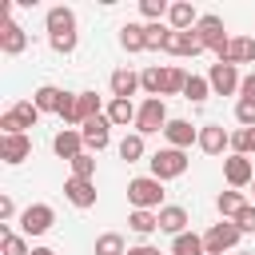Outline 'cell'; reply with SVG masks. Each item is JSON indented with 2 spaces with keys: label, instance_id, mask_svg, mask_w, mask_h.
<instances>
[{
  "label": "cell",
  "instance_id": "cell-43",
  "mask_svg": "<svg viewBox=\"0 0 255 255\" xmlns=\"http://www.w3.org/2000/svg\"><path fill=\"white\" fill-rule=\"evenodd\" d=\"M12 215H16V203H12V195H0V223H12Z\"/></svg>",
  "mask_w": 255,
  "mask_h": 255
},
{
  "label": "cell",
  "instance_id": "cell-36",
  "mask_svg": "<svg viewBox=\"0 0 255 255\" xmlns=\"http://www.w3.org/2000/svg\"><path fill=\"white\" fill-rule=\"evenodd\" d=\"M139 12L147 16V24H159V20L171 12V4H167V0H139Z\"/></svg>",
  "mask_w": 255,
  "mask_h": 255
},
{
  "label": "cell",
  "instance_id": "cell-48",
  "mask_svg": "<svg viewBox=\"0 0 255 255\" xmlns=\"http://www.w3.org/2000/svg\"><path fill=\"white\" fill-rule=\"evenodd\" d=\"M251 191H255V183H251Z\"/></svg>",
  "mask_w": 255,
  "mask_h": 255
},
{
  "label": "cell",
  "instance_id": "cell-29",
  "mask_svg": "<svg viewBox=\"0 0 255 255\" xmlns=\"http://www.w3.org/2000/svg\"><path fill=\"white\" fill-rule=\"evenodd\" d=\"M0 239H4V255H32L28 251V235H16L8 223H0Z\"/></svg>",
  "mask_w": 255,
  "mask_h": 255
},
{
  "label": "cell",
  "instance_id": "cell-11",
  "mask_svg": "<svg viewBox=\"0 0 255 255\" xmlns=\"http://www.w3.org/2000/svg\"><path fill=\"white\" fill-rule=\"evenodd\" d=\"M52 151L60 155V159H76V155H84V135H80V128H64V131H56V139H52Z\"/></svg>",
  "mask_w": 255,
  "mask_h": 255
},
{
  "label": "cell",
  "instance_id": "cell-46",
  "mask_svg": "<svg viewBox=\"0 0 255 255\" xmlns=\"http://www.w3.org/2000/svg\"><path fill=\"white\" fill-rule=\"evenodd\" d=\"M32 255H56L52 247H32Z\"/></svg>",
  "mask_w": 255,
  "mask_h": 255
},
{
  "label": "cell",
  "instance_id": "cell-14",
  "mask_svg": "<svg viewBox=\"0 0 255 255\" xmlns=\"http://www.w3.org/2000/svg\"><path fill=\"white\" fill-rule=\"evenodd\" d=\"M223 147H231V131H223L219 124H203V128H199V151L219 155Z\"/></svg>",
  "mask_w": 255,
  "mask_h": 255
},
{
  "label": "cell",
  "instance_id": "cell-10",
  "mask_svg": "<svg viewBox=\"0 0 255 255\" xmlns=\"http://www.w3.org/2000/svg\"><path fill=\"white\" fill-rule=\"evenodd\" d=\"M163 135H167V147H179V151H187L191 143H199V128L191 120H167Z\"/></svg>",
  "mask_w": 255,
  "mask_h": 255
},
{
  "label": "cell",
  "instance_id": "cell-7",
  "mask_svg": "<svg viewBox=\"0 0 255 255\" xmlns=\"http://www.w3.org/2000/svg\"><path fill=\"white\" fill-rule=\"evenodd\" d=\"M207 84H211V92L215 96H231V92H239V72H235V64H223V60H215L211 64V72H207Z\"/></svg>",
  "mask_w": 255,
  "mask_h": 255
},
{
  "label": "cell",
  "instance_id": "cell-25",
  "mask_svg": "<svg viewBox=\"0 0 255 255\" xmlns=\"http://www.w3.org/2000/svg\"><path fill=\"white\" fill-rule=\"evenodd\" d=\"M32 100H36V108H40V112H60L64 92H60L56 84H44V88H36V92H32Z\"/></svg>",
  "mask_w": 255,
  "mask_h": 255
},
{
  "label": "cell",
  "instance_id": "cell-38",
  "mask_svg": "<svg viewBox=\"0 0 255 255\" xmlns=\"http://www.w3.org/2000/svg\"><path fill=\"white\" fill-rule=\"evenodd\" d=\"M72 175H76V179H96V159H92V151H84V155L72 159Z\"/></svg>",
  "mask_w": 255,
  "mask_h": 255
},
{
  "label": "cell",
  "instance_id": "cell-19",
  "mask_svg": "<svg viewBox=\"0 0 255 255\" xmlns=\"http://www.w3.org/2000/svg\"><path fill=\"white\" fill-rule=\"evenodd\" d=\"M219 60L223 64H251L255 60V40L251 36H231V44H227V52Z\"/></svg>",
  "mask_w": 255,
  "mask_h": 255
},
{
  "label": "cell",
  "instance_id": "cell-17",
  "mask_svg": "<svg viewBox=\"0 0 255 255\" xmlns=\"http://www.w3.org/2000/svg\"><path fill=\"white\" fill-rule=\"evenodd\" d=\"M48 36H76V12L72 8H48Z\"/></svg>",
  "mask_w": 255,
  "mask_h": 255
},
{
  "label": "cell",
  "instance_id": "cell-41",
  "mask_svg": "<svg viewBox=\"0 0 255 255\" xmlns=\"http://www.w3.org/2000/svg\"><path fill=\"white\" fill-rule=\"evenodd\" d=\"M231 223H235L239 231H255V203H247V207H243V211H239Z\"/></svg>",
  "mask_w": 255,
  "mask_h": 255
},
{
  "label": "cell",
  "instance_id": "cell-15",
  "mask_svg": "<svg viewBox=\"0 0 255 255\" xmlns=\"http://www.w3.org/2000/svg\"><path fill=\"white\" fill-rule=\"evenodd\" d=\"M64 195H68V203L72 207H96V183L92 179H68L64 183Z\"/></svg>",
  "mask_w": 255,
  "mask_h": 255
},
{
  "label": "cell",
  "instance_id": "cell-28",
  "mask_svg": "<svg viewBox=\"0 0 255 255\" xmlns=\"http://www.w3.org/2000/svg\"><path fill=\"white\" fill-rule=\"evenodd\" d=\"M215 207H219V215H223V219H235V215H239V211H243L247 203H243V195H239V191L231 187V191H219Z\"/></svg>",
  "mask_w": 255,
  "mask_h": 255
},
{
  "label": "cell",
  "instance_id": "cell-8",
  "mask_svg": "<svg viewBox=\"0 0 255 255\" xmlns=\"http://www.w3.org/2000/svg\"><path fill=\"white\" fill-rule=\"evenodd\" d=\"M223 175H227V183L239 191V187H251L255 183V167H251V155H227L223 159Z\"/></svg>",
  "mask_w": 255,
  "mask_h": 255
},
{
  "label": "cell",
  "instance_id": "cell-27",
  "mask_svg": "<svg viewBox=\"0 0 255 255\" xmlns=\"http://www.w3.org/2000/svg\"><path fill=\"white\" fill-rule=\"evenodd\" d=\"M128 227L135 235H151V231H159V211H131L128 215Z\"/></svg>",
  "mask_w": 255,
  "mask_h": 255
},
{
  "label": "cell",
  "instance_id": "cell-12",
  "mask_svg": "<svg viewBox=\"0 0 255 255\" xmlns=\"http://www.w3.org/2000/svg\"><path fill=\"white\" fill-rule=\"evenodd\" d=\"M195 24H199L195 4H187V0L171 4V12H167V28H171V32H195Z\"/></svg>",
  "mask_w": 255,
  "mask_h": 255
},
{
  "label": "cell",
  "instance_id": "cell-4",
  "mask_svg": "<svg viewBox=\"0 0 255 255\" xmlns=\"http://www.w3.org/2000/svg\"><path fill=\"white\" fill-rule=\"evenodd\" d=\"M195 36H199V44H203V48H211L215 56H223V52H227V44H231V36L223 32V20H219V16H199Z\"/></svg>",
  "mask_w": 255,
  "mask_h": 255
},
{
  "label": "cell",
  "instance_id": "cell-34",
  "mask_svg": "<svg viewBox=\"0 0 255 255\" xmlns=\"http://www.w3.org/2000/svg\"><path fill=\"white\" fill-rule=\"evenodd\" d=\"M187 88V72L183 68H163V96H175Z\"/></svg>",
  "mask_w": 255,
  "mask_h": 255
},
{
  "label": "cell",
  "instance_id": "cell-24",
  "mask_svg": "<svg viewBox=\"0 0 255 255\" xmlns=\"http://www.w3.org/2000/svg\"><path fill=\"white\" fill-rule=\"evenodd\" d=\"M183 227H187V211L183 207H159V231H167V235H183Z\"/></svg>",
  "mask_w": 255,
  "mask_h": 255
},
{
  "label": "cell",
  "instance_id": "cell-5",
  "mask_svg": "<svg viewBox=\"0 0 255 255\" xmlns=\"http://www.w3.org/2000/svg\"><path fill=\"white\" fill-rule=\"evenodd\" d=\"M239 227L231 223V219H219L215 227H207V235H203V247H207V255H223V251H231L235 243H239Z\"/></svg>",
  "mask_w": 255,
  "mask_h": 255
},
{
  "label": "cell",
  "instance_id": "cell-33",
  "mask_svg": "<svg viewBox=\"0 0 255 255\" xmlns=\"http://www.w3.org/2000/svg\"><path fill=\"white\" fill-rule=\"evenodd\" d=\"M96 255H128V251H124V235L104 231V235L96 239Z\"/></svg>",
  "mask_w": 255,
  "mask_h": 255
},
{
  "label": "cell",
  "instance_id": "cell-18",
  "mask_svg": "<svg viewBox=\"0 0 255 255\" xmlns=\"http://www.w3.org/2000/svg\"><path fill=\"white\" fill-rule=\"evenodd\" d=\"M24 48H28V32H24L16 20H8L4 32H0V52H4V56H20Z\"/></svg>",
  "mask_w": 255,
  "mask_h": 255
},
{
  "label": "cell",
  "instance_id": "cell-9",
  "mask_svg": "<svg viewBox=\"0 0 255 255\" xmlns=\"http://www.w3.org/2000/svg\"><path fill=\"white\" fill-rule=\"evenodd\" d=\"M80 135H84V147H88V151H104L108 139H112V120H108V116H96V120H88V124L80 128Z\"/></svg>",
  "mask_w": 255,
  "mask_h": 255
},
{
  "label": "cell",
  "instance_id": "cell-47",
  "mask_svg": "<svg viewBox=\"0 0 255 255\" xmlns=\"http://www.w3.org/2000/svg\"><path fill=\"white\" fill-rule=\"evenodd\" d=\"M239 255H255V251H239Z\"/></svg>",
  "mask_w": 255,
  "mask_h": 255
},
{
  "label": "cell",
  "instance_id": "cell-44",
  "mask_svg": "<svg viewBox=\"0 0 255 255\" xmlns=\"http://www.w3.org/2000/svg\"><path fill=\"white\" fill-rule=\"evenodd\" d=\"M239 100H255V72L243 76V84H239Z\"/></svg>",
  "mask_w": 255,
  "mask_h": 255
},
{
  "label": "cell",
  "instance_id": "cell-21",
  "mask_svg": "<svg viewBox=\"0 0 255 255\" xmlns=\"http://www.w3.org/2000/svg\"><path fill=\"white\" fill-rule=\"evenodd\" d=\"M120 48L124 52H147V28L143 24H124L120 28Z\"/></svg>",
  "mask_w": 255,
  "mask_h": 255
},
{
  "label": "cell",
  "instance_id": "cell-31",
  "mask_svg": "<svg viewBox=\"0 0 255 255\" xmlns=\"http://www.w3.org/2000/svg\"><path fill=\"white\" fill-rule=\"evenodd\" d=\"M12 116L20 120V128H36L40 108H36V100H16V104H12Z\"/></svg>",
  "mask_w": 255,
  "mask_h": 255
},
{
  "label": "cell",
  "instance_id": "cell-22",
  "mask_svg": "<svg viewBox=\"0 0 255 255\" xmlns=\"http://www.w3.org/2000/svg\"><path fill=\"white\" fill-rule=\"evenodd\" d=\"M96 116H104V112H100V96H96V92H76V128H84V124L96 120Z\"/></svg>",
  "mask_w": 255,
  "mask_h": 255
},
{
  "label": "cell",
  "instance_id": "cell-40",
  "mask_svg": "<svg viewBox=\"0 0 255 255\" xmlns=\"http://www.w3.org/2000/svg\"><path fill=\"white\" fill-rule=\"evenodd\" d=\"M143 28H147V48H159L163 52V40H167L171 28H163V24H143Z\"/></svg>",
  "mask_w": 255,
  "mask_h": 255
},
{
  "label": "cell",
  "instance_id": "cell-20",
  "mask_svg": "<svg viewBox=\"0 0 255 255\" xmlns=\"http://www.w3.org/2000/svg\"><path fill=\"white\" fill-rule=\"evenodd\" d=\"M135 88H139V76L131 68H116L112 72V100H131Z\"/></svg>",
  "mask_w": 255,
  "mask_h": 255
},
{
  "label": "cell",
  "instance_id": "cell-3",
  "mask_svg": "<svg viewBox=\"0 0 255 255\" xmlns=\"http://www.w3.org/2000/svg\"><path fill=\"white\" fill-rule=\"evenodd\" d=\"M167 128V104L163 96H147L139 104V116H135V131L139 135H151V131H163Z\"/></svg>",
  "mask_w": 255,
  "mask_h": 255
},
{
  "label": "cell",
  "instance_id": "cell-6",
  "mask_svg": "<svg viewBox=\"0 0 255 255\" xmlns=\"http://www.w3.org/2000/svg\"><path fill=\"white\" fill-rule=\"evenodd\" d=\"M56 223V211L48 207V203H32V207H24V215H20V231L32 239V235H44L48 227Z\"/></svg>",
  "mask_w": 255,
  "mask_h": 255
},
{
  "label": "cell",
  "instance_id": "cell-39",
  "mask_svg": "<svg viewBox=\"0 0 255 255\" xmlns=\"http://www.w3.org/2000/svg\"><path fill=\"white\" fill-rule=\"evenodd\" d=\"M235 120H239L243 128H255V100H239V104H235Z\"/></svg>",
  "mask_w": 255,
  "mask_h": 255
},
{
  "label": "cell",
  "instance_id": "cell-23",
  "mask_svg": "<svg viewBox=\"0 0 255 255\" xmlns=\"http://www.w3.org/2000/svg\"><path fill=\"white\" fill-rule=\"evenodd\" d=\"M104 116L112 120V128H128V124H135V116H139V108H135L131 100H112Z\"/></svg>",
  "mask_w": 255,
  "mask_h": 255
},
{
  "label": "cell",
  "instance_id": "cell-42",
  "mask_svg": "<svg viewBox=\"0 0 255 255\" xmlns=\"http://www.w3.org/2000/svg\"><path fill=\"white\" fill-rule=\"evenodd\" d=\"M0 131H4V135H24V128H20V120L12 116V108L0 116Z\"/></svg>",
  "mask_w": 255,
  "mask_h": 255
},
{
  "label": "cell",
  "instance_id": "cell-30",
  "mask_svg": "<svg viewBox=\"0 0 255 255\" xmlns=\"http://www.w3.org/2000/svg\"><path fill=\"white\" fill-rule=\"evenodd\" d=\"M207 96H211V84H207V76H187L183 100H191V104H203Z\"/></svg>",
  "mask_w": 255,
  "mask_h": 255
},
{
  "label": "cell",
  "instance_id": "cell-16",
  "mask_svg": "<svg viewBox=\"0 0 255 255\" xmlns=\"http://www.w3.org/2000/svg\"><path fill=\"white\" fill-rule=\"evenodd\" d=\"M32 155V139L28 135H4L0 139V159L4 163H24Z\"/></svg>",
  "mask_w": 255,
  "mask_h": 255
},
{
  "label": "cell",
  "instance_id": "cell-37",
  "mask_svg": "<svg viewBox=\"0 0 255 255\" xmlns=\"http://www.w3.org/2000/svg\"><path fill=\"white\" fill-rule=\"evenodd\" d=\"M139 88H143L147 96H163V68H147V72L139 76Z\"/></svg>",
  "mask_w": 255,
  "mask_h": 255
},
{
  "label": "cell",
  "instance_id": "cell-26",
  "mask_svg": "<svg viewBox=\"0 0 255 255\" xmlns=\"http://www.w3.org/2000/svg\"><path fill=\"white\" fill-rule=\"evenodd\" d=\"M171 255H207V247H203V235H195V231H183V235H175V243H171Z\"/></svg>",
  "mask_w": 255,
  "mask_h": 255
},
{
  "label": "cell",
  "instance_id": "cell-35",
  "mask_svg": "<svg viewBox=\"0 0 255 255\" xmlns=\"http://www.w3.org/2000/svg\"><path fill=\"white\" fill-rule=\"evenodd\" d=\"M231 147H235V155H251V151H255V128L231 131Z\"/></svg>",
  "mask_w": 255,
  "mask_h": 255
},
{
  "label": "cell",
  "instance_id": "cell-2",
  "mask_svg": "<svg viewBox=\"0 0 255 255\" xmlns=\"http://www.w3.org/2000/svg\"><path fill=\"white\" fill-rule=\"evenodd\" d=\"M151 175L163 183V179H179L183 171H187V151H179V147H159L151 159Z\"/></svg>",
  "mask_w": 255,
  "mask_h": 255
},
{
  "label": "cell",
  "instance_id": "cell-32",
  "mask_svg": "<svg viewBox=\"0 0 255 255\" xmlns=\"http://www.w3.org/2000/svg\"><path fill=\"white\" fill-rule=\"evenodd\" d=\"M120 159H128V163L143 159V135H139V131H131V135L120 139Z\"/></svg>",
  "mask_w": 255,
  "mask_h": 255
},
{
  "label": "cell",
  "instance_id": "cell-1",
  "mask_svg": "<svg viewBox=\"0 0 255 255\" xmlns=\"http://www.w3.org/2000/svg\"><path fill=\"white\" fill-rule=\"evenodd\" d=\"M128 199H131V211H159L163 207V183L155 175H139L128 183Z\"/></svg>",
  "mask_w": 255,
  "mask_h": 255
},
{
  "label": "cell",
  "instance_id": "cell-13",
  "mask_svg": "<svg viewBox=\"0 0 255 255\" xmlns=\"http://www.w3.org/2000/svg\"><path fill=\"white\" fill-rule=\"evenodd\" d=\"M163 52H171V56H199V52H203V44H199V36H195V32H167Z\"/></svg>",
  "mask_w": 255,
  "mask_h": 255
},
{
  "label": "cell",
  "instance_id": "cell-45",
  "mask_svg": "<svg viewBox=\"0 0 255 255\" xmlns=\"http://www.w3.org/2000/svg\"><path fill=\"white\" fill-rule=\"evenodd\" d=\"M128 255H159V247H151V243H139V247H128Z\"/></svg>",
  "mask_w": 255,
  "mask_h": 255
}]
</instances>
